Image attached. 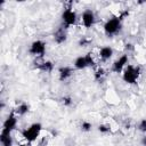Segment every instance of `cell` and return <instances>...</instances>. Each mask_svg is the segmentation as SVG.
Wrapping results in <instances>:
<instances>
[{
  "label": "cell",
  "mask_w": 146,
  "mask_h": 146,
  "mask_svg": "<svg viewBox=\"0 0 146 146\" xmlns=\"http://www.w3.org/2000/svg\"><path fill=\"white\" fill-rule=\"evenodd\" d=\"M139 75V67H135L132 65H128L123 73V80L128 83H136V80Z\"/></svg>",
  "instance_id": "6da1fadb"
},
{
  "label": "cell",
  "mask_w": 146,
  "mask_h": 146,
  "mask_svg": "<svg viewBox=\"0 0 146 146\" xmlns=\"http://www.w3.org/2000/svg\"><path fill=\"white\" fill-rule=\"evenodd\" d=\"M40 131H41V124L40 123H33L30 128H27L26 130L23 131V137L27 141H33L36 139Z\"/></svg>",
  "instance_id": "7a4b0ae2"
},
{
  "label": "cell",
  "mask_w": 146,
  "mask_h": 146,
  "mask_svg": "<svg viewBox=\"0 0 146 146\" xmlns=\"http://www.w3.org/2000/svg\"><path fill=\"white\" fill-rule=\"evenodd\" d=\"M121 27V21L119 19V17H115V18H112L110 21L106 22V24L104 25V30H105V33L107 35H112L114 33H116Z\"/></svg>",
  "instance_id": "3957f363"
},
{
  "label": "cell",
  "mask_w": 146,
  "mask_h": 146,
  "mask_svg": "<svg viewBox=\"0 0 146 146\" xmlns=\"http://www.w3.org/2000/svg\"><path fill=\"white\" fill-rule=\"evenodd\" d=\"M95 63H94V58H92V56H91V52H89V54H87L86 56H81V57H78L76 59H75V62H74V66H75V68H78V70H82V68H86L87 66H91V65H94Z\"/></svg>",
  "instance_id": "277c9868"
},
{
  "label": "cell",
  "mask_w": 146,
  "mask_h": 146,
  "mask_svg": "<svg viewBox=\"0 0 146 146\" xmlns=\"http://www.w3.org/2000/svg\"><path fill=\"white\" fill-rule=\"evenodd\" d=\"M44 51H46V44L42 41H34L31 44L30 52L33 55H35L38 57H42L44 55Z\"/></svg>",
  "instance_id": "5b68a950"
},
{
  "label": "cell",
  "mask_w": 146,
  "mask_h": 146,
  "mask_svg": "<svg viewBox=\"0 0 146 146\" xmlns=\"http://www.w3.org/2000/svg\"><path fill=\"white\" fill-rule=\"evenodd\" d=\"M62 18H63V22L65 24V26H70L72 24L75 23V19H76V15L73 10H71V8L64 10L63 15H62Z\"/></svg>",
  "instance_id": "8992f818"
},
{
  "label": "cell",
  "mask_w": 146,
  "mask_h": 146,
  "mask_svg": "<svg viewBox=\"0 0 146 146\" xmlns=\"http://www.w3.org/2000/svg\"><path fill=\"white\" fill-rule=\"evenodd\" d=\"M16 123H17V120L15 117V115L11 113L5 121L3 123V129H2V132L3 133H10V131L16 127Z\"/></svg>",
  "instance_id": "52a82bcc"
},
{
  "label": "cell",
  "mask_w": 146,
  "mask_h": 146,
  "mask_svg": "<svg viewBox=\"0 0 146 146\" xmlns=\"http://www.w3.org/2000/svg\"><path fill=\"white\" fill-rule=\"evenodd\" d=\"M82 22H83V25L86 27H91L94 22H95V16H94V13L91 10H86L83 14H82Z\"/></svg>",
  "instance_id": "ba28073f"
},
{
  "label": "cell",
  "mask_w": 146,
  "mask_h": 146,
  "mask_svg": "<svg viewBox=\"0 0 146 146\" xmlns=\"http://www.w3.org/2000/svg\"><path fill=\"white\" fill-rule=\"evenodd\" d=\"M127 63H128V55H123V56H121L117 60L114 62L112 70H113L114 72H116V73H120Z\"/></svg>",
  "instance_id": "9c48e42d"
},
{
  "label": "cell",
  "mask_w": 146,
  "mask_h": 146,
  "mask_svg": "<svg viewBox=\"0 0 146 146\" xmlns=\"http://www.w3.org/2000/svg\"><path fill=\"white\" fill-rule=\"evenodd\" d=\"M34 65H35V67H38V68H40V70H42L44 72H51L52 71V67H54L51 62H48V60H41V62H39L38 58L34 62Z\"/></svg>",
  "instance_id": "30bf717a"
},
{
  "label": "cell",
  "mask_w": 146,
  "mask_h": 146,
  "mask_svg": "<svg viewBox=\"0 0 146 146\" xmlns=\"http://www.w3.org/2000/svg\"><path fill=\"white\" fill-rule=\"evenodd\" d=\"M54 39L57 43H63L66 40V32H65L64 27H60V29L57 30V32L54 35Z\"/></svg>",
  "instance_id": "8fae6325"
},
{
  "label": "cell",
  "mask_w": 146,
  "mask_h": 146,
  "mask_svg": "<svg viewBox=\"0 0 146 146\" xmlns=\"http://www.w3.org/2000/svg\"><path fill=\"white\" fill-rule=\"evenodd\" d=\"M58 72H59V79L62 81H64V80H66L67 78H70L72 75V72L73 71H72V68H70L67 66H64V67H60L58 70Z\"/></svg>",
  "instance_id": "7c38bea8"
},
{
  "label": "cell",
  "mask_w": 146,
  "mask_h": 146,
  "mask_svg": "<svg viewBox=\"0 0 146 146\" xmlns=\"http://www.w3.org/2000/svg\"><path fill=\"white\" fill-rule=\"evenodd\" d=\"M113 55V49L110 48V47H103L100 49V52H99V56L103 60H106L108 58H111Z\"/></svg>",
  "instance_id": "4fadbf2b"
},
{
  "label": "cell",
  "mask_w": 146,
  "mask_h": 146,
  "mask_svg": "<svg viewBox=\"0 0 146 146\" xmlns=\"http://www.w3.org/2000/svg\"><path fill=\"white\" fill-rule=\"evenodd\" d=\"M0 140H1V144L3 146H13V139L10 137V133H3V132H1Z\"/></svg>",
  "instance_id": "5bb4252c"
},
{
  "label": "cell",
  "mask_w": 146,
  "mask_h": 146,
  "mask_svg": "<svg viewBox=\"0 0 146 146\" xmlns=\"http://www.w3.org/2000/svg\"><path fill=\"white\" fill-rule=\"evenodd\" d=\"M105 75H106V73L104 72V70L103 68H97L96 71H95V78H96V80L97 81H102L104 78H105Z\"/></svg>",
  "instance_id": "9a60e30c"
},
{
  "label": "cell",
  "mask_w": 146,
  "mask_h": 146,
  "mask_svg": "<svg viewBox=\"0 0 146 146\" xmlns=\"http://www.w3.org/2000/svg\"><path fill=\"white\" fill-rule=\"evenodd\" d=\"M27 111H29V105H27V104H21V105L17 107V113H18L19 115L25 114Z\"/></svg>",
  "instance_id": "2e32d148"
},
{
  "label": "cell",
  "mask_w": 146,
  "mask_h": 146,
  "mask_svg": "<svg viewBox=\"0 0 146 146\" xmlns=\"http://www.w3.org/2000/svg\"><path fill=\"white\" fill-rule=\"evenodd\" d=\"M91 123H89V122H82V124H81V129L83 130V131H90L91 130Z\"/></svg>",
  "instance_id": "e0dca14e"
},
{
  "label": "cell",
  "mask_w": 146,
  "mask_h": 146,
  "mask_svg": "<svg viewBox=\"0 0 146 146\" xmlns=\"http://www.w3.org/2000/svg\"><path fill=\"white\" fill-rule=\"evenodd\" d=\"M138 129L141 131V132H146V119L141 120L138 124Z\"/></svg>",
  "instance_id": "ac0fdd59"
},
{
  "label": "cell",
  "mask_w": 146,
  "mask_h": 146,
  "mask_svg": "<svg viewBox=\"0 0 146 146\" xmlns=\"http://www.w3.org/2000/svg\"><path fill=\"white\" fill-rule=\"evenodd\" d=\"M98 130H99L100 132H103V133H106V132L110 131V127L104 125V124H100V125H98Z\"/></svg>",
  "instance_id": "d6986e66"
},
{
  "label": "cell",
  "mask_w": 146,
  "mask_h": 146,
  "mask_svg": "<svg viewBox=\"0 0 146 146\" xmlns=\"http://www.w3.org/2000/svg\"><path fill=\"white\" fill-rule=\"evenodd\" d=\"M63 104H64L65 106H70V105L72 104V99H71L70 97H64V98H63Z\"/></svg>",
  "instance_id": "ffe728a7"
},
{
  "label": "cell",
  "mask_w": 146,
  "mask_h": 146,
  "mask_svg": "<svg viewBox=\"0 0 146 146\" xmlns=\"http://www.w3.org/2000/svg\"><path fill=\"white\" fill-rule=\"evenodd\" d=\"M141 141H143V144H144V146H146V137H144Z\"/></svg>",
  "instance_id": "44dd1931"
}]
</instances>
